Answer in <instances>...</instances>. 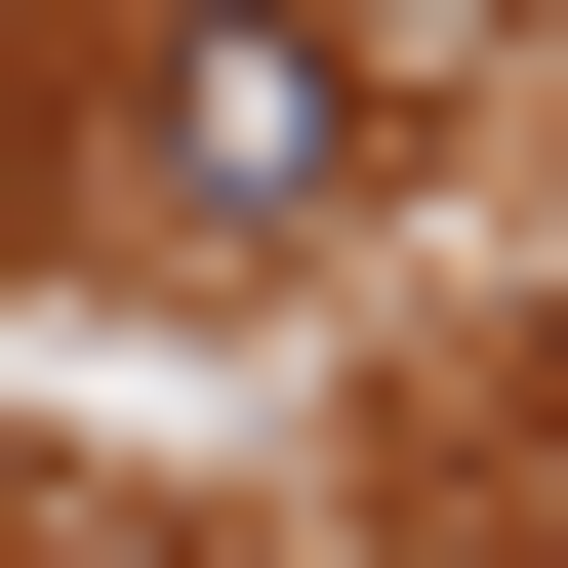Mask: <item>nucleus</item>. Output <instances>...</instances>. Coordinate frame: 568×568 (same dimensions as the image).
I'll use <instances>...</instances> for the list:
<instances>
[{
    "mask_svg": "<svg viewBox=\"0 0 568 568\" xmlns=\"http://www.w3.org/2000/svg\"><path fill=\"white\" fill-rule=\"evenodd\" d=\"M122 163H163V244H325L366 203V41L325 0H203L163 82H122Z\"/></svg>",
    "mask_w": 568,
    "mask_h": 568,
    "instance_id": "obj_1",
    "label": "nucleus"
}]
</instances>
